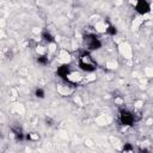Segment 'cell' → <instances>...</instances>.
<instances>
[{
    "instance_id": "obj_1",
    "label": "cell",
    "mask_w": 153,
    "mask_h": 153,
    "mask_svg": "<svg viewBox=\"0 0 153 153\" xmlns=\"http://www.w3.org/2000/svg\"><path fill=\"white\" fill-rule=\"evenodd\" d=\"M79 67L85 72H93L97 68V63L87 51H82L79 56Z\"/></svg>"
},
{
    "instance_id": "obj_2",
    "label": "cell",
    "mask_w": 153,
    "mask_h": 153,
    "mask_svg": "<svg viewBox=\"0 0 153 153\" xmlns=\"http://www.w3.org/2000/svg\"><path fill=\"white\" fill-rule=\"evenodd\" d=\"M84 44H85L86 49H88V50H97L102 47V42L99 41L98 36H96L93 33H88V35L84 36Z\"/></svg>"
},
{
    "instance_id": "obj_3",
    "label": "cell",
    "mask_w": 153,
    "mask_h": 153,
    "mask_svg": "<svg viewBox=\"0 0 153 153\" xmlns=\"http://www.w3.org/2000/svg\"><path fill=\"white\" fill-rule=\"evenodd\" d=\"M118 120H120V123H121L122 126H131V124L134 123V121H135L134 115H133L130 111L124 110V109L120 111Z\"/></svg>"
},
{
    "instance_id": "obj_4",
    "label": "cell",
    "mask_w": 153,
    "mask_h": 153,
    "mask_svg": "<svg viewBox=\"0 0 153 153\" xmlns=\"http://www.w3.org/2000/svg\"><path fill=\"white\" fill-rule=\"evenodd\" d=\"M135 10L140 14H146V13H148L151 11V6H149L147 0H136Z\"/></svg>"
},
{
    "instance_id": "obj_5",
    "label": "cell",
    "mask_w": 153,
    "mask_h": 153,
    "mask_svg": "<svg viewBox=\"0 0 153 153\" xmlns=\"http://www.w3.org/2000/svg\"><path fill=\"white\" fill-rule=\"evenodd\" d=\"M69 65H62L57 68V74L61 79L63 80H68V74H69Z\"/></svg>"
},
{
    "instance_id": "obj_6",
    "label": "cell",
    "mask_w": 153,
    "mask_h": 153,
    "mask_svg": "<svg viewBox=\"0 0 153 153\" xmlns=\"http://www.w3.org/2000/svg\"><path fill=\"white\" fill-rule=\"evenodd\" d=\"M42 38H43V41L44 42H47V43H53L55 39H54V36L49 32V31H47V30H44L43 32H42Z\"/></svg>"
},
{
    "instance_id": "obj_7",
    "label": "cell",
    "mask_w": 153,
    "mask_h": 153,
    "mask_svg": "<svg viewBox=\"0 0 153 153\" xmlns=\"http://www.w3.org/2000/svg\"><path fill=\"white\" fill-rule=\"evenodd\" d=\"M13 133H14V136H16L17 140L22 141L24 139V134H23V131H22L20 128H13Z\"/></svg>"
},
{
    "instance_id": "obj_8",
    "label": "cell",
    "mask_w": 153,
    "mask_h": 153,
    "mask_svg": "<svg viewBox=\"0 0 153 153\" xmlns=\"http://www.w3.org/2000/svg\"><path fill=\"white\" fill-rule=\"evenodd\" d=\"M37 62H38L39 65H42V66H45V65H48L49 60H48V57H47V56L42 55V56H38V57H37Z\"/></svg>"
},
{
    "instance_id": "obj_9",
    "label": "cell",
    "mask_w": 153,
    "mask_h": 153,
    "mask_svg": "<svg viewBox=\"0 0 153 153\" xmlns=\"http://www.w3.org/2000/svg\"><path fill=\"white\" fill-rule=\"evenodd\" d=\"M106 33L110 35V36H115L117 33V29L115 26H112V25H109L108 29H106Z\"/></svg>"
},
{
    "instance_id": "obj_10",
    "label": "cell",
    "mask_w": 153,
    "mask_h": 153,
    "mask_svg": "<svg viewBox=\"0 0 153 153\" xmlns=\"http://www.w3.org/2000/svg\"><path fill=\"white\" fill-rule=\"evenodd\" d=\"M35 96H36L37 98H44V96H45L44 90H43V88H36V91H35Z\"/></svg>"
},
{
    "instance_id": "obj_11",
    "label": "cell",
    "mask_w": 153,
    "mask_h": 153,
    "mask_svg": "<svg viewBox=\"0 0 153 153\" xmlns=\"http://www.w3.org/2000/svg\"><path fill=\"white\" fill-rule=\"evenodd\" d=\"M134 149H133V147L129 145V143H127L124 147H123V152H133Z\"/></svg>"
}]
</instances>
